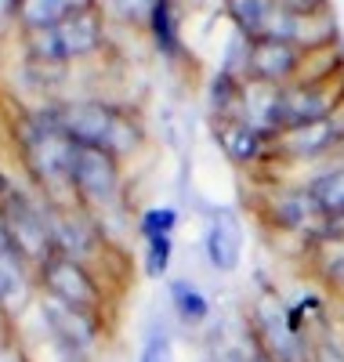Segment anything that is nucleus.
<instances>
[{"label":"nucleus","mask_w":344,"mask_h":362,"mask_svg":"<svg viewBox=\"0 0 344 362\" xmlns=\"http://www.w3.org/2000/svg\"><path fill=\"white\" fill-rule=\"evenodd\" d=\"M217 141H222V148L236 160V163H250V160H258L265 156V148H268V134L258 131L254 124H246L243 116H229L217 124Z\"/></svg>","instance_id":"13"},{"label":"nucleus","mask_w":344,"mask_h":362,"mask_svg":"<svg viewBox=\"0 0 344 362\" xmlns=\"http://www.w3.org/2000/svg\"><path fill=\"white\" fill-rule=\"evenodd\" d=\"M25 290L22 283V268H18V254L11 243L0 239V300H18Z\"/></svg>","instance_id":"17"},{"label":"nucleus","mask_w":344,"mask_h":362,"mask_svg":"<svg viewBox=\"0 0 344 362\" xmlns=\"http://www.w3.org/2000/svg\"><path fill=\"white\" fill-rule=\"evenodd\" d=\"M319 268L333 286H344V239H319Z\"/></svg>","instance_id":"19"},{"label":"nucleus","mask_w":344,"mask_h":362,"mask_svg":"<svg viewBox=\"0 0 344 362\" xmlns=\"http://www.w3.org/2000/svg\"><path fill=\"white\" fill-rule=\"evenodd\" d=\"M51 124L73 138L76 145H91V148H105V153H116L123 156L127 148L134 145V127L123 119L120 112H113L109 105L102 102H73V105H62Z\"/></svg>","instance_id":"1"},{"label":"nucleus","mask_w":344,"mask_h":362,"mask_svg":"<svg viewBox=\"0 0 344 362\" xmlns=\"http://www.w3.org/2000/svg\"><path fill=\"white\" fill-rule=\"evenodd\" d=\"M142 362H174V348L164 334H152L145 351H142Z\"/></svg>","instance_id":"22"},{"label":"nucleus","mask_w":344,"mask_h":362,"mask_svg":"<svg viewBox=\"0 0 344 362\" xmlns=\"http://www.w3.org/2000/svg\"><path fill=\"white\" fill-rule=\"evenodd\" d=\"M76 8H84L80 0H18V15L29 29H51L66 15H73Z\"/></svg>","instance_id":"15"},{"label":"nucleus","mask_w":344,"mask_h":362,"mask_svg":"<svg viewBox=\"0 0 344 362\" xmlns=\"http://www.w3.org/2000/svg\"><path fill=\"white\" fill-rule=\"evenodd\" d=\"M4 232L11 239V247L25 250V254H37V257H51V235L40 221V214L29 206L18 192H8L4 199Z\"/></svg>","instance_id":"10"},{"label":"nucleus","mask_w":344,"mask_h":362,"mask_svg":"<svg viewBox=\"0 0 344 362\" xmlns=\"http://www.w3.org/2000/svg\"><path fill=\"white\" fill-rule=\"evenodd\" d=\"M311 362H344V348L333 341H323L316 351H311Z\"/></svg>","instance_id":"23"},{"label":"nucleus","mask_w":344,"mask_h":362,"mask_svg":"<svg viewBox=\"0 0 344 362\" xmlns=\"http://www.w3.org/2000/svg\"><path fill=\"white\" fill-rule=\"evenodd\" d=\"M25 148H29V163H33V170H37V177L44 181V185H51V181H66L73 174L76 141L66 138L55 124H40V127L29 131Z\"/></svg>","instance_id":"6"},{"label":"nucleus","mask_w":344,"mask_h":362,"mask_svg":"<svg viewBox=\"0 0 344 362\" xmlns=\"http://www.w3.org/2000/svg\"><path fill=\"white\" fill-rule=\"evenodd\" d=\"M254 329L261 355L272 362H308L304 337H301V319L275 297H261L254 305Z\"/></svg>","instance_id":"2"},{"label":"nucleus","mask_w":344,"mask_h":362,"mask_svg":"<svg viewBox=\"0 0 344 362\" xmlns=\"http://www.w3.org/2000/svg\"><path fill=\"white\" fill-rule=\"evenodd\" d=\"M229 15L246 40H301L304 15L287 8L283 0H229Z\"/></svg>","instance_id":"3"},{"label":"nucleus","mask_w":344,"mask_h":362,"mask_svg":"<svg viewBox=\"0 0 344 362\" xmlns=\"http://www.w3.org/2000/svg\"><path fill=\"white\" fill-rule=\"evenodd\" d=\"M98 40H102V18L91 4H84L58 25L40 29L33 40V51L40 58H76V54H87Z\"/></svg>","instance_id":"4"},{"label":"nucleus","mask_w":344,"mask_h":362,"mask_svg":"<svg viewBox=\"0 0 344 362\" xmlns=\"http://www.w3.org/2000/svg\"><path fill=\"white\" fill-rule=\"evenodd\" d=\"M47 319L55 322V329L62 337H66L69 344H87L91 341V319L84 315V312H76V308H66V305H58V300H47Z\"/></svg>","instance_id":"16"},{"label":"nucleus","mask_w":344,"mask_h":362,"mask_svg":"<svg viewBox=\"0 0 344 362\" xmlns=\"http://www.w3.org/2000/svg\"><path fill=\"white\" fill-rule=\"evenodd\" d=\"M44 283H47V290H51V297L58 300V305L76 308V312H87L91 305H95V297H98L91 276L76 261H69L66 254L44 257Z\"/></svg>","instance_id":"8"},{"label":"nucleus","mask_w":344,"mask_h":362,"mask_svg":"<svg viewBox=\"0 0 344 362\" xmlns=\"http://www.w3.org/2000/svg\"><path fill=\"white\" fill-rule=\"evenodd\" d=\"M239 254H243L239 218L232 214V210H214L210 225H207V257L214 261V268L232 272L239 264Z\"/></svg>","instance_id":"11"},{"label":"nucleus","mask_w":344,"mask_h":362,"mask_svg":"<svg viewBox=\"0 0 344 362\" xmlns=\"http://www.w3.org/2000/svg\"><path fill=\"white\" fill-rule=\"evenodd\" d=\"M301 66V47L290 40H250L246 47V69L258 83H283Z\"/></svg>","instance_id":"9"},{"label":"nucleus","mask_w":344,"mask_h":362,"mask_svg":"<svg viewBox=\"0 0 344 362\" xmlns=\"http://www.w3.org/2000/svg\"><path fill=\"white\" fill-rule=\"evenodd\" d=\"M113 4L120 8V11H127V15H145V11H152L156 4H160V0H113Z\"/></svg>","instance_id":"24"},{"label":"nucleus","mask_w":344,"mask_h":362,"mask_svg":"<svg viewBox=\"0 0 344 362\" xmlns=\"http://www.w3.org/2000/svg\"><path fill=\"white\" fill-rule=\"evenodd\" d=\"M337 98L319 83H301V87H279L275 90V134L294 131V127H308L319 119L333 116Z\"/></svg>","instance_id":"5"},{"label":"nucleus","mask_w":344,"mask_h":362,"mask_svg":"<svg viewBox=\"0 0 344 362\" xmlns=\"http://www.w3.org/2000/svg\"><path fill=\"white\" fill-rule=\"evenodd\" d=\"M167 261H171V235L149 239V276H164Z\"/></svg>","instance_id":"21"},{"label":"nucleus","mask_w":344,"mask_h":362,"mask_svg":"<svg viewBox=\"0 0 344 362\" xmlns=\"http://www.w3.org/2000/svg\"><path fill=\"white\" fill-rule=\"evenodd\" d=\"M174 221H178L174 206H156V210H145L142 232H145V239H160V235H171Z\"/></svg>","instance_id":"20"},{"label":"nucleus","mask_w":344,"mask_h":362,"mask_svg":"<svg viewBox=\"0 0 344 362\" xmlns=\"http://www.w3.org/2000/svg\"><path fill=\"white\" fill-rule=\"evenodd\" d=\"M304 192H308V199H311V206H316L319 218H326V221L344 218V167L311 177Z\"/></svg>","instance_id":"14"},{"label":"nucleus","mask_w":344,"mask_h":362,"mask_svg":"<svg viewBox=\"0 0 344 362\" xmlns=\"http://www.w3.org/2000/svg\"><path fill=\"white\" fill-rule=\"evenodd\" d=\"M344 138L340 124L330 116V119H319V124H308V127H294V131H283L275 134V145L283 148L287 156H323Z\"/></svg>","instance_id":"12"},{"label":"nucleus","mask_w":344,"mask_h":362,"mask_svg":"<svg viewBox=\"0 0 344 362\" xmlns=\"http://www.w3.org/2000/svg\"><path fill=\"white\" fill-rule=\"evenodd\" d=\"M171 300L185 322H196V319H207V297L200 286L193 283H171Z\"/></svg>","instance_id":"18"},{"label":"nucleus","mask_w":344,"mask_h":362,"mask_svg":"<svg viewBox=\"0 0 344 362\" xmlns=\"http://www.w3.org/2000/svg\"><path fill=\"white\" fill-rule=\"evenodd\" d=\"M69 181L76 185V192L91 203H105L116 196L120 174H116V160L105 148H91V145H76L73 156V174Z\"/></svg>","instance_id":"7"},{"label":"nucleus","mask_w":344,"mask_h":362,"mask_svg":"<svg viewBox=\"0 0 344 362\" xmlns=\"http://www.w3.org/2000/svg\"><path fill=\"white\" fill-rule=\"evenodd\" d=\"M11 8H18V0H0V22L11 15Z\"/></svg>","instance_id":"25"}]
</instances>
